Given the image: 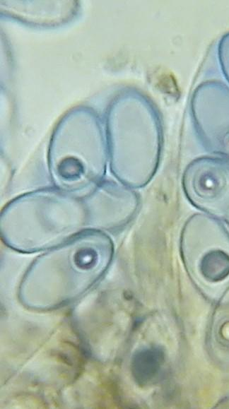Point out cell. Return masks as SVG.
<instances>
[{
	"label": "cell",
	"mask_w": 229,
	"mask_h": 409,
	"mask_svg": "<svg viewBox=\"0 0 229 409\" xmlns=\"http://www.w3.org/2000/svg\"><path fill=\"white\" fill-rule=\"evenodd\" d=\"M180 247L197 285L211 289L229 282V231L220 220L206 213L192 215L183 227Z\"/></svg>",
	"instance_id": "cell-1"
},
{
	"label": "cell",
	"mask_w": 229,
	"mask_h": 409,
	"mask_svg": "<svg viewBox=\"0 0 229 409\" xmlns=\"http://www.w3.org/2000/svg\"><path fill=\"white\" fill-rule=\"evenodd\" d=\"M184 194L196 208L229 223V159L204 157L184 172Z\"/></svg>",
	"instance_id": "cell-2"
},
{
	"label": "cell",
	"mask_w": 229,
	"mask_h": 409,
	"mask_svg": "<svg viewBox=\"0 0 229 409\" xmlns=\"http://www.w3.org/2000/svg\"><path fill=\"white\" fill-rule=\"evenodd\" d=\"M155 351L141 352L135 358L134 369L141 381H150L158 372L159 357Z\"/></svg>",
	"instance_id": "cell-3"
}]
</instances>
